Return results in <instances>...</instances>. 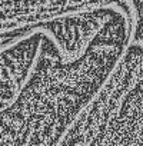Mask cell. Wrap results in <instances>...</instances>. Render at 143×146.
Wrapping results in <instances>:
<instances>
[{
	"label": "cell",
	"mask_w": 143,
	"mask_h": 146,
	"mask_svg": "<svg viewBox=\"0 0 143 146\" xmlns=\"http://www.w3.org/2000/svg\"><path fill=\"white\" fill-rule=\"evenodd\" d=\"M130 35L129 0L2 30V146H57L119 66Z\"/></svg>",
	"instance_id": "cell-1"
},
{
	"label": "cell",
	"mask_w": 143,
	"mask_h": 146,
	"mask_svg": "<svg viewBox=\"0 0 143 146\" xmlns=\"http://www.w3.org/2000/svg\"><path fill=\"white\" fill-rule=\"evenodd\" d=\"M57 146H143V47H127L116 70Z\"/></svg>",
	"instance_id": "cell-2"
},
{
	"label": "cell",
	"mask_w": 143,
	"mask_h": 146,
	"mask_svg": "<svg viewBox=\"0 0 143 146\" xmlns=\"http://www.w3.org/2000/svg\"><path fill=\"white\" fill-rule=\"evenodd\" d=\"M123 0H2V30L80 9Z\"/></svg>",
	"instance_id": "cell-3"
},
{
	"label": "cell",
	"mask_w": 143,
	"mask_h": 146,
	"mask_svg": "<svg viewBox=\"0 0 143 146\" xmlns=\"http://www.w3.org/2000/svg\"><path fill=\"white\" fill-rule=\"evenodd\" d=\"M132 12L130 46L143 47V0H129Z\"/></svg>",
	"instance_id": "cell-4"
}]
</instances>
